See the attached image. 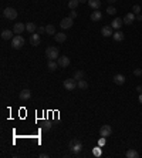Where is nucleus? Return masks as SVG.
Listing matches in <instances>:
<instances>
[{
  "instance_id": "obj_2",
  "label": "nucleus",
  "mask_w": 142,
  "mask_h": 158,
  "mask_svg": "<svg viewBox=\"0 0 142 158\" xmlns=\"http://www.w3.org/2000/svg\"><path fill=\"white\" fill-rule=\"evenodd\" d=\"M23 46H24V39H23L20 34H16V36L12 39V47L16 49V50H20Z\"/></svg>"
},
{
  "instance_id": "obj_4",
  "label": "nucleus",
  "mask_w": 142,
  "mask_h": 158,
  "mask_svg": "<svg viewBox=\"0 0 142 158\" xmlns=\"http://www.w3.org/2000/svg\"><path fill=\"white\" fill-rule=\"evenodd\" d=\"M68 147H70V150L72 151V152H75V154H77V152H80V151L83 150V143H81L80 140L75 138V140H71L70 144H68Z\"/></svg>"
},
{
  "instance_id": "obj_9",
  "label": "nucleus",
  "mask_w": 142,
  "mask_h": 158,
  "mask_svg": "<svg viewBox=\"0 0 142 158\" xmlns=\"http://www.w3.org/2000/svg\"><path fill=\"white\" fill-rule=\"evenodd\" d=\"M24 30H26V24H23V23H14V26H13L14 34H21Z\"/></svg>"
},
{
  "instance_id": "obj_12",
  "label": "nucleus",
  "mask_w": 142,
  "mask_h": 158,
  "mask_svg": "<svg viewBox=\"0 0 142 158\" xmlns=\"http://www.w3.org/2000/svg\"><path fill=\"white\" fill-rule=\"evenodd\" d=\"M58 66L60 67H63V68H65V67H68L70 66V58L67 57V56H63V57H58Z\"/></svg>"
},
{
  "instance_id": "obj_28",
  "label": "nucleus",
  "mask_w": 142,
  "mask_h": 158,
  "mask_svg": "<svg viewBox=\"0 0 142 158\" xmlns=\"http://www.w3.org/2000/svg\"><path fill=\"white\" fill-rule=\"evenodd\" d=\"M41 130H43V133H47V131H50V130H51V124H50L49 121H46L44 124H43Z\"/></svg>"
},
{
  "instance_id": "obj_26",
  "label": "nucleus",
  "mask_w": 142,
  "mask_h": 158,
  "mask_svg": "<svg viewBox=\"0 0 142 158\" xmlns=\"http://www.w3.org/2000/svg\"><path fill=\"white\" fill-rule=\"evenodd\" d=\"M84 76H85V73L83 71V70H78V71H75V74H74V79L77 80V81H80V80H84Z\"/></svg>"
},
{
  "instance_id": "obj_5",
  "label": "nucleus",
  "mask_w": 142,
  "mask_h": 158,
  "mask_svg": "<svg viewBox=\"0 0 142 158\" xmlns=\"http://www.w3.org/2000/svg\"><path fill=\"white\" fill-rule=\"evenodd\" d=\"M63 86L65 90H68V91H74L75 88H77V81H75V79H67L64 80Z\"/></svg>"
},
{
  "instance_id": "obj_3",
  "label": "nucleus",
  "mask_w": 142,
  "mask_h": 158,
  "mask_svg": "<svg viewBox=\"0 0 142 158\" xmlns=\"http://www.w3.org/2000/svg\"><path fill=\"white\" fill-rule=\"evenodd\" d=\"M58 54H60V51H58V49L54 47V46L47 47V50H46V57L49 58V60H56V58H58Z\"/></svg>"
},
{
  "instance_id": "obj_10",
  "label": "nucleus",
  "mask_w": 142,
  "mask_h": 158,
  "mask_svg": "<svg viewBox=\"0 0 142 158\" xmlns=\"http://www.w3.org/2000/svg\"><path fill=\"white\" fill-rule=\"evenodd\" d=\"M19 97H20L21 101H27L31 98V91H30L28 88H24V90L20 91V95H19Z\"/></svg>"
},
{
  "instance_id": "obj_1",
  "label": "nucleus",
  "mask_w": 142,
  "mask_h": 158,
  "mask_svg": "<svg viewBox=\"0 0 142 158\" xmlns=\"http://www.w3.org/2000/svg\"><path fill=\"white\" fill-rule=\"evenodd\" d=\"M17 10L13 7H6L4 10H3V16L6 17L7 20H16L17 19Z\"/></svg>"
},
{
  "instance_id": "obj_38",
  "label": "nucleus",
  "mask_w": 142,
  "mask_h": 158,
  "mask_svg": "<svg viewBox=\"0 0 142 158\" xmlns=\"http://www.w3.org/2000/svg\"><path fill=\"white\" fill-rule=\"evenodd\" d=\"M136 91H142V86H138V87H136Z\"/></svg>"
},
{
  "instance_id": "obj_17",
  "label": "nucleus",
  "mask_w": 142,
  "mask_h": 158,
  "mask_svg": "<svg viewBox=\"0 0 142 158\" xmlns=\"http://www.w3.org/2000/svg\"><path fill=\"white\" fill-rule=\"evenodd\" d=\"M122 23H124V20H122L121 17H117V19H114V20H112V23H111V27L118 30L121 26H122Z\"/></svg>"
},
{
  "instance_id": "obj_7",
  "label": "nucleus",
  "mask_w": 142,
  "mask_h": 158,
  "mask_svg": "<svg viewBox=\"0 0 142 158\" xmlns=\"http://www.w3.org/2000/svg\"><path fill=\"white\" fill-rule=\"evenodd\" d=\"M111 133H112V128H111V125H102L101 128H99V135L101 137H109L111 135Z\"/></svg>"
},
{
  "instance_id": "obj_24",
  "label": "nucleus",
  "mask_w": 142,
  "mask_h": 158,
  "mask_svg": "<svg viewBox=\"0 0 142 158\" xmlns=\"http://www.w3.org/2000/svg\"><path fill=\"white\" fill-rule=\"evenodd\" d=\"M125 155H127V158H138L139 157L138 151H135V150H128Z\"/></svg>"
},
{
  "instance_id": "obj_13",
  "label": "nucleus",
  "mask_w": 142,
  "mask_h": 158,
  "mask_svg": "<svg viewBox=\"0 0 142 158\" xmlns=\"http://www.w3.org/2000/svg\"><path fill=\"white\" fill-rule=\"evenodd\" d=\"M101 34H102L104 37H111L114 34L112 27H111V26H104V27L101 29Z\"/></svg>"
},
{
  "instance_id": "obj_16",
  "label": "nucleus",
  "mask_w": 142,
  "mask_h": 158,
  "mask_svg": "<svg viewBox=\"0 0 142 158\" xmlns=\"http://www.w3.org/2000/svg\"><path fill=\"white\" fill-rule=\"evenodd\" d=\"M54 40H56L57 43H64L67 40V34L65 33H56L54 34Z\"/></svg>"
},
{
  "instance_id": "obj_40",
  "label": "nucleus",
  "mask_w": 142,
  "mask_h": 158,
  "mask_svg": "<svg viewBox=\"0 0 142 158\" xmlns=\"http://www.w3.org/2000/svg\"><path fill=\"white\" fill-rule=\"evenodd\" d=\"M139 103H141V104H142V93L139 94Z\"/></svg>"
},
{
  "instance_id": "obj_33",
  "label": "nucleus",
  "mask_w": 142,
  "mask_h": 158,
  "mask_svg": "<svg viewBox=\"0 0 142 158\" xmlns=\"http://www.w3.org/2000/svg\"><path fill=\"white\" fill-rule=\"evenodd\" d=\"M134 74L136 76V77H138V76H142V70H141V68H135Z\"/></svg>"
},
{
  "instance_id": "obj_22",
  "label": "nucleus",
  "mask_w": 142,
  "mask_h": 158,
  "mask_svg": "<svg viewBox=\"0 0 142 158\" xmlns=\"http://www.w3.org/2000/svg\"><path fill=\"white\" fill-rule=\"evenodd\" d=\"M124 33H122V31H115V33H114L112 34V39L114 40H115V42H122V40H124Z\"/></svg>"
},
{
  "instance_id": "obj_14",
  "label": "nucleus",
  "mask_w": 142,
  "mask_h": 158,
  "mask_svg": "<svg viewBox=\"0 0 142 158\" xmlns=\"http://www.w3.org/2000/svg\"><path fill=\"white\" fill-rule=\"evenodd\" d=\"M13 34H14L13 30H3V31H1V39H3V40H12L14 37Z\"/></svg>"
},
{
  "instance_id": "obj_25",
  "label": "nucleus",
  "mask_w": 142,
  "mask_h": 158,
  "mask_svg": "<svg viewBox=\"0 0 142 158\" xmlns=\"http://www.w3.org/2000/svg\"><path fill=\"white\" fill-rule=\"evenodd\" d=\"M77 87L80 90H87L88 88V83L85 80H80V81H77Z\"/></svg>"
},
{
  "instance_id": "obj_35",
  "label": "nucleus",
  "mask_w": 142,
  "mask_h": 158,
  "mask_svg": "<svg viewBox=\"0 0 142 158\" xmlns=\"http://www.w3.org/2000/svg\"><path fill=\"white\" fill-rule=\"evenodd\" d=\"M94 154H95V155H101V150H98V148H97V150L94 151Z\"/></svg>"
},
{
  "instance_id": "obj_19",
  "label": "nucleus",
  "mask_w": 142,
  "mask_h": 158,
  "mask_svg": "<svg viewBox=\"0 0 142 158\" xmlns=\"http://www.w3.org/2000/svg\"><path fill=\"white\" fill-rule=\"evenodd\" d=\"M26 30H27L30 34L36 33V31H37V26H36V23H33V22L27 23V24H26Z\"/></svg>"
},
{
  "instance_id": "obj_20",
  "label": "nucleus",
  "mask_w": 142,
  "mask_h": 158,
  "mask_svg": "<svg viewBox=\"0 0 142 158\" xmlns=\"http://www.w3.org/2000/svg\"><path fill=\"white\" fill-rule=\"evenodd\" d=\"M90 19H91L92 22H99L102 19V15H101V12H92Z\"/></svg>"
},
{
  "instance_id": "obj_39",
  "label": "nucleus",
  "mask_w": 142,
  "mask_h": 158,
  "mask_svg": "<svg viewBox=\"0 0 142 158\" xmlns=\"http://www.w3.org/2000/svg\"><path fill=\"white\" fill-rule=\"evenodd\" d=\"M80 3H88V0H78Z\"/></svg>"
},
{
  "instance_id": "obj_32",
  "label": "nucleus",
  "mask_w": 142,
  "mask_h": 158,
  "mask_svg": "<svg viewBox=\"0 0 142 158\" xmlns=\"http://www.w3.org/2000/svg\"><path fill=\"white\" fill-rule=\"evenodd\" d=\"M77 16H78L77 10H71V12H70V17H71V19H75Z\"/></svg>"
},
{
  "instance_id": "obj_8",
  "label": "nucleus",
  "mask_w": 142,
  "mask_h": 158,
  "mask_svg": "<svg viewBox=\"0 0 142 158\" xmlns=\"http://www.w3.org/2000/svg\"><path fill=\"white\" fill-rule=\"evenodd\" d=\"M40 42H41V37H40V34H37V33H33V34H30V44L31 46H38L40 44Z\"/></svg>"
},
{
  "instance_id": "obj_41",
  "label": "nucleus",
  "mask_w": 142,
  "mask_h": 158,
  "mask_svg": "<svg viewBox=\"0 0 142 158\" xmlns=\"http://www.w3.org/2000/svg\"><path fill=\"white\" fill-rule=\"evenodd\" d=\"M109 3H115V1H118V0H108Z\"/></svg>"
},
{
  "instance_id": "obj_23",
  "label": "nucleus",
  "mask_w": 142,
  "mask_h": 158,
  "mask_svg": "<svg viewBox=\"0 0 142 158\" xmlns=\"http://www.w3.org/2000/svg\"><path fill=\"white\" fill-rule=\"evenodd\" d=\"M46 33H47L49 36H54V34H56V27H54L53 24L46 26Z\"/></svg>"
},
{
  "instance_id": "obj_21",
  "label": "nucleus",
  "mask_w": 142,
  "mask_h": 158,
  "mask_svg": "<svg viewBox=\"0 0 142 158\" xmlns=\"http://www.w3.org/2000/svg\"><path fill=\"white\" fill-rule=\"evenodd\" d=\"M57 67H58V63H56L54 60H49V63H47V68H49L50 71H56Z\"/></svg>"
},
{
  "instance_id": "obj_27",
  "label": "nucleus",
  "mask_w": 142,
  "mask_h": 158,
  "mask_svg": "<svg viewBox=\"0 0 142 158\" xmlns=\"http://www.w3.org/2000/svg\"><path fill=\"white\" fill-rule=\"evenodd\" d=\"M78 4H80V1H78V0H70V1H68V7H70L71 10H75Z\"/></svg>"
},
{
  "instance_id": "obj_11",
  "label": "nucleus",
  "mask_w": 142,
  "mask_h": 158,
  "mask_svg": "<svg viewBox=\"0 0 142 158\" xmlns=\"http://www.w3.org/2000/svg\"><path fill=\"white\" fill-rule=\"evenodd\" d=\"M136 20V15L135 13H128V15H125V17H124V23L125 24H132V23Z\"/></svg>"
},
{
  "instance_id": "obj_37",
  "label": "nucleus",
  "mask_w": 142,
  "mask_h": 158,
  "mask_svg": "<svg viewBox=\"0 0 142 158\" xmlns=\"http://www.w3.org/2000/svg\"><path fill=\"white\" fill-rule=\"evenodd\" d=\"M49 157V154H40V158H47Z\"/></svg>"
},
{
  "instance_id": "obj_18",
  "label": "nucleus",
  "mask_w": 142,
  "mask_h": 158,
  "mask_svg": "<svg viewBox=\"0 0 142 158\" xmlns=\"http://www.w3.org/2000/svg\"><path fill=\"white\" fill-rule=\"evenodd\" d=\"M88 6L94 10H98L101 7V0H88Z\"/></svg>"
},
{
  "instance_id": "obj_31",
  "label": "nucleus",
  "mask_w": 142,
  "mask_h": 158,
  "mask_svg": "<svg viewBox=\"0 0 142 158\" xmlns=\"http://www.w3.org/2000/svg\"><path fill=\"white\" fill-rule=\"evenodd\" d=\"M37 34H43V33H46V27H37V31H36Z\"/></svg>"
},
{
  "instance_id": "obj_6",
  "label": "nucleus",
  "mask_w": 142,
  "mask_h": 158,
  "mask_svg": "<svg viewBox=\"0 0 142 158\" xmlns=\"http://www.w3.org/2000/svg\"><path fill=\"white\" fill-rule=\"evenodd\" d=\"M72 20L74 19H71L70 16L68 17H64L61 23H60V26H61V29H71L72 27Z\"/></svg>"
},
{
  "instance_id": "obj_34",
  "label": "nucleus",
  "mask_w": 142,
  "mask_h": 158,
  "mask_svg": "<svg viewBox=\"0 0 142 158\" xmlns=\"http://www.w3.org/2000/svg\"><path fill=\"white\" fill-rule=\"evenodd\" d=\"M98 144L99 145H104V144H105V137H101V140L98 141Z\"/></svg>"
},
{
  "instance_id": "obj_29",
  "label": "nucleus",
  "mask_w": 142,
  "mask_h": 158,
  "mask_svg": "<svg viewBox=\"0 0 142 158\" xmlns=\"http://www.w3.org/2000/svg\"><path fill=\"white\" fill-rule=\"evenodd\" d=\"M132 12H134L135 15H139V13H141V6H139V4H135L134 7H132Z\"/></svg>"
},
{
  "instance_id": "obj_36",
  "label": "nucleus",
  "mask_w": 142,
  "mask_h": 158,
  "mask_svg": "<svg viewBox=\"0 0 142 158\" xmlns=\"http://www.w3.org/2000/svg\"><path fill=\"white\" fill-rule=\"evenodd\" d=\"M136 20H138V22H142V16L141 15H136Z\"/></svg>"
},
{
  "instance_id": "obj_15",
  "label": "nucleus",
  "mask_w": 142,
  "mask_h": 158,
  "mask_svg": "<svg viewBox=\"0 0 142 158\" xmlns=\"http://www.w3.org/2000/svg\"><path fill=\"white\" fill-rule=\"evenodd\" d=\"M112 81L115 84H118V86H122L124 83H125V76H122V74H117V76H114Z\"/></svg>"
},
{
  "instance_id": "obj_30",
  "label": "nucleus",
  "mask_w": 142,
  "mask_h": 158,
  "mask_svg": "<svg viewBox=\"0 0 142 158\" xmlns=\"http://www.w3.org/2000/svg\"><path fill=\"white\" fill-rule=\"evenodd\" d=\"M106 13H108V15H115V13H117V9L112 7V6H109V7L106 9Z\"/></svg>"
}]
</instances>
